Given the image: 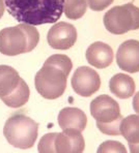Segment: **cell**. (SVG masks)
Masks as SVG:
<instances>
[{"instance_id": "cell-13", "label": "cell", "mask_w": 139, "mask_h": 153, "mask_svg": "<svg viewBox=\"0 0 139 153\" xmlns=\"http://www.w3.org/2000/svg\"><path fill=\"white\" fill-rule=\"evenodd\" d=\"M109 89L116 97L127 100L132 97L135 93V81L127 74H116L109 81Z\"/></svg>"}, {"instance_id": "cell-3", "label": "cell", "mask_w": 139, "mask_h": 153, "mask_svg": "<svg viewBox=\"0 0 139 153\" xmlns=\"http://www.w3.org/2000/svg\"><path fill=\"white\" fill-rule=\"evenodd\" d=\"M68 76L59 68L50 65L43 67L34 76V86L39 94L46 100H57L66 91Z\"/></svg>"}, {"instance_id": "cell-23", "label": "cell", "mask_w": 139, "mask_h": 153, "mask_svg": "<svg viewBox=\"0 0 139 153\" xmlns=\"http://www.w3.org/2000/svg\"><path fill=\"white\" fill-rule=\"evenodd\" d=\"M87 5L93 12H102L113 3L114 0H86Z\"/></svg>"}, {"instance_id": "cell-7", "label": "cell", "mask_w": 139, "mask_h": 153, "mask_svg": "<svg viewBox=\"0 0 139 153\" xmlns=\"http://www.w3.org/2000/svg\"><path fill=\"white\" fill-rule=\"evenodd\" d=\"M77 29L68 22L54 23L47 34V42L54 50H69L77 42Z\"/></svg>"}, {"instance_id": "cell-25", "label": "cell", "mask_w": 139, "mask_h": 153, "mask_svg": "<svg viewBox=\"0 0 139 153\" xmlns=\"http://www.w3.org/2000/svg\"><path fill=\"white\" fill-rule=\"evenodd\" d=\"M132 105H133V110L135 111V113L139 115V91L134 93Z\"/></svg>"}, {"instance_id": "cell-12", "label": "cell", "mask_w": 139, "mask_h": 153, "mask_svg": "<svg viewBox=\"0 0 139 153\" xmlns=\"http://www.w3.org/2000/svg\"><path fill=\"white\" fill-rule=\"evenodd\" d=\"M57 121L61 129L75 128L81 132L86 128L87 125L86 114L82 110L74 107L64 108L58 114Z\"/></svg>"}, {"instance_id": "cell-9", "label": "cell", "mask_w": 139, "mask_h": 153, "mask_svg": "<svg viewBox=\"0 0 139 153\" xmlns=\"http://www.w3.org/2000/svg\"><path fill=\"white\" fill-rule=\"evenodd\" d=\"M116 63L122 71L129 74L139 71V40L128 39L123 42L116 52Z\"/></svg>"}, {"instance_id": "cell-27", "label": "cell", "mask_w": 139, "mask_h": 153, "mask_svg": "<svg viewBox=\"0 0 139 153\" xmlns=\"http://www.w3.org/2000/svg\"><path fill=\"white\" fill-rule=\"evenodd\" d=\"M5 10H6L5 2H4V0H0V19L3 17V13L5 12Z\"/></svg>"}, {"instance_id": "cell-15", "label": "cell", "mask_w": 139, "mask_h": 153, "mask_svg": "<svg viewBox=\"0 0 139 153\" xmlns=\"http://www.w3.org/2000/svg\"><path fill=\"white\" fill-rule=\"evenodd\" d=\"M17 71L8 65H0V97L6 96L17 88L20 81Z\"/></svg>"}, {"instance_id": "cell-4", "label": "cell", "mask_w": 139, "mask_h": 153, "mask_svg": "<svg viewBox=\"0 0 139 153\" xmlns=\"http://www.w3.org/2000/svg\"><path fill=\"white\" fill-rule=\"evenodd\" d=\"M71 85L78 95L89 97L99 91L101 87V78L91 67L80 66L74 71Z\"/></svg>"}, {"instance_id": "cell-20", "label": "cell", "mask_w": 139, "mask_h": 153, "mask_svg": "<svg viewBox=\"0 0 139 153\" xmlns=\"http://www.w3.org/2000/svg\"><path fill=\"white\" fill-rule=\"evenodd\" d=\"M123 116L111 122H97V127L102 134L107 136H122L120 134V124H122Z\"/></svg>"}, {"instance_id": "cell-1", "label": "cell", "mask_w": 139, "mask_h": 153, "mask_svg": "<svg viewBox=\"0 0 139 153\" xmlns=\"http://www.w3.org/2000/svg\"><path fill=\"white\" fill-rule=\"evenodd\" d=\"M6 10L19 23L54 24L64 13V0H4Z\"/></svg>"}, {"instance_id": "cell-5", "label": "cell", "mask_w": 139, "mask_h": 153, "mask_svg": "<svg viewBox=\"0 0 139 153\" xmlns=\"http://www.w3.org/2000/svg\"><path fill=\"white\" fill-rule=\"evenodd\" d=\"M26 35L19 25L0 30V53L5 56H17L26 53Z\"/></svg>"}, {"instance_id": "cell-16", "label": "cell", "mask_w": 139, "mask_h": 153, "mask_svg": "<svg viewBox=\"0 0 139 153\" xmlns=\"http://www.w3.org/2000/svg\"><path fill=\"white\" fill-rule=\"evenodd\" d=\"M120 134L129 144L139 143V115H129L123 118L120 124Z\"/></svg>"}, {"instance_id": "cell-8", "label": "cell", "mask_w": 139, "mask_h": 153, "mask_svg": "<svg viewBox=\"0 0 139 153\" xmlns=\"http://www.w3.org/2000/svg\"><path fill=\"white\" fill-rule=\"evenodd\" d=\"M89 110L97 122H111L122 116L118 102L107 94L99 95L91 100Z\"/></svg>"}, {"instance_id": "cell-24", "label": "cell", "mask_w": 139, "mask_h": 153, "mask_svg": "<svg viewBox=\"0 0 139 153\" xmlns=\"http://www.w3.org/2000/svg\"><path fill=\"white\" fill-rule=\"evenodd\" d=\"M127 7L130 10L133 17V28L132 30H138L139 29V7L134 5L133 3H127Z\"/></svg>"}, {"instance_id": "cell-18", "label": "cell", "mask_w": 139, "mask_h": 153, "mask_svg": "<svg viewBox=\"0 0 139 153\" xmlns=\"http://www.w3.org/2000/svg\"><path fill=\"white\" fill-rule=\"evenodd\" d=\"M44 65H50V66H54L56 68H59L68 76H70V73H71L72 68H73V62H72L71 58L67 55H64V54L51 55L45 61Z\"/></svg>"}, {"instance_id": "cell-17", "label": "cell", "mask_w": 139, "mask_h": 153, "mask_svg": "<svg viewBox=\"0 0 139 153\" xmlns=\"http://www.w3.org/2000/svg\"><path fill=\"white\" fill-rule=\"evenodd\" d=\"M86 0H64V13L70 20L81 19L87 10Z\"/></svg>"}, {"instance_id": "cell-22", "label": "cell", "mask_w": 139, "mask_h": 153, "mask_svg": "<svg viewBox=\"0 0 139 153\" xmlns=\"http://www.w3.org/2000/svg\"><path fill=\"white\" fill-rule=\"evenodd\" d=\"M98 153H126L127 148L124 144L120 143L117 141H105L99 146Z\"/></svg>"}, {"instance_id": "cell-11", "label": "cell", "mask_w": 139, "mask_h": 153, "mask_svg": "<svg viewBox=\"0 0 139 153\" xmlns=\"http://www.w3.org/2000/svg\"><path fill=\"white\" fill-rule=\"evenodd\" d=\"M85 58L89 65L99 69L110 66L114 59L113 50L108 44L103 42H95L87 48Z\"/></svg>"}, {"instance_id": "cell-2", "label": "cell", "mask_w": 139, "mask_h": 153, "mask_svg": "<svg viewBox=\"0 0 139 153\" xmlns=\"http://www.w3.org/2000/svg\"><path fill=\"white\" fill-rule=\"evenodd\" d=\"M3 134L8 144L22 150L34 146L39 136V123L25 115H14L6 120Z\"/></svg>"}, {"instance_id": "cell-10", "label": "cell", "mask_w": 139, "mask_h": 153, "mask_svg": "<svg viewBox=\"0 0 139 153\" xmlns=\"http://www.w3.org/2000/svg\"><path fill=\"white\" fill-rule=\"evenodd\" d=\"M55 149L58 153H82L85 141L81 131L75 128L62 129L55 139Z\"/></svg>"}, {"instance_id": "cell-6", "label": "cell", "mask_w": 139, "mask_h": 153, "mask_svg": "<svg viewBox=\"0 0 139 153\" xmlns=\"http://www.w3.org/2000/svg\"><path fill=\"white\" fill-rule=\"evenodd\" d=\"M104 26L112 34L120 35L133 28V17L126 4L116 5L104 15Z\"/></svg>"}, {"instance_id": "cell-14", "label": "cell", "mask_w": 139, "mask_h": 153, "mask_svg": "<svg viewBox=\"0 0 139 153\" xmlns=\"http://www.w3.org/2000/svg\"><path fill=\"white\" fill-rule=\"evenodd\" d=\"M29 97H30V89H29L27 83L21 78L17 88L8 95L0 97V100L7 107L18 109V108L23 107L25 103H27Z\"/></svg>"}, {"instance_id": "cell-21", "label": "cell", "mask_w": 139, "mask_h": 153, "mask_svg": "<svg viewBox=\"0 0 139 153\" xmlns=\"http://www.w3.org/2000/svg\"><path fill=\"white\" fill-rule=\"evenodd\" d=\"M57 134L56 132H49L42 137L37 145V151L40 153H54L55 149V139Z\"/></svg>"}, {"instance_id": "cell-26", "label": "cell", "mask_w": 139, "mask_h": 153, "mask_svg": "<svg viewBox=\"0 0 139 153\" xmlns=\"http://www.w3.org/2000/svg\"><path fill=\"white\" fill-rule=\"evenodd\" d=\"M130 152L132 153H139V143L138 144H129Z\"/></svg>"}, {"instance_id": "cell-19", "label": "cell", "mask_w": 139, "mask_h": 153, "mask_svg": "<svg viewBox=\"0 0 139 153\" xmlns=\"http://www.w3.org/2000/svg\"><path fill=\"white\" fill-rule=\"evenodd\" d=\"M22 28L26 35V40H27V48H26V53H29L37 48L40 42V32L37 29V27L29 24L21 23L19 25Z\"/></svg>"}]
</instances>
